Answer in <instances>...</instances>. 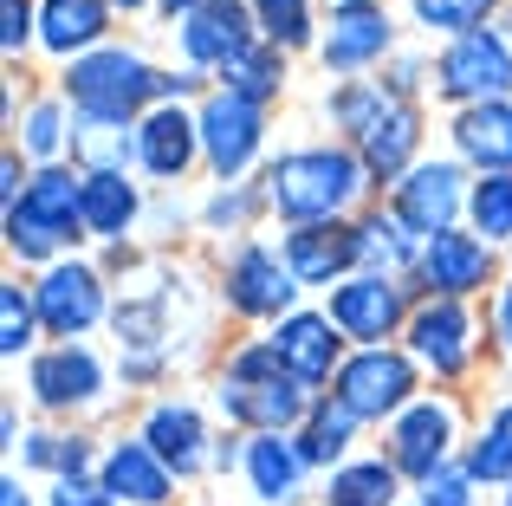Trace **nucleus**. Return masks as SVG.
<instances>
[{
    "label": "nucleus",
    "mask_w": 512,
    "mask_h": 506,
    "mask_svg": "<svg viewBox=\"0 0 512 506\" xmlns=\"http://www.w3.org/2000/svg\"><path fill=\"white\" fill-rule=\"evenodd\" d=\"M331 7H350V0H331Z\"/></svg>",
    "instance_id": "8fccbe9b"
},
{
    "label": "nucleus",
    "mask_w": 512,
    "mask_h": 506,
    "mask_svg": "<svg viewBox=\"0 0 512 506\" xmlns=\"http://www.w3.org/2000/svg\"><path fill=\"white\" fill-rule=\"evenodd\" d=\"M39 299H33V286H20V279H0V357L7 364H20L26 351L39 344Z\"/></svg>",
    "instance_id": "c9c22d12"
},
{
    "label": "nucleus",
    "mask_w": 512,
    "mask_h": 506,
    "mask_svg": "<svg viewBox=\"0 0 512 506\" xmlns=\"http://www.w3.org/2000/svg\"><path fill=\"white\" fill-rule=\"evenodd\" d=\"M221 85L240 91V98H253V104H279L286 98V52L260 39L253 52H240V59L221 72Z\"/></svg>",
    "instance_id": "72a5a7b5"
},
{
    "label": "nucleus",
    "mask_w": 512,
    "mask_h": 506,
    "mask_svg": "<svg viewBox=\"0 0 512 506\" xmlns=\"http://www.w3.org/2000/svg\"><path fill=\"white\" fill-rule=\"evenodd\" d=\"M331 396L350 409L357 422H396L402 409L422 396V364L396 344H370V351H350Z\"/></svg>",
    "instance_id": "423d86ee"
},
{
    "label": "nucleus",
    "mask_w": 512,
    "mask_h": 506,
    "mask_svg": "<svg viewBox=\"0 0 512 506\" xmlns=\"http://www.w3.org/2000/svg\"><path fill=\"white\" fill-rule=\"evenodd\" d=\"M402 506H415V500H402Z\"/></svg>",
    "instance_id": "3c124183"
},
{
    "label": "nucleus",
    "mask_w": 512,
    "mask_h": 506,
    "mask_svg": "<svg viewBox=\"0 0 512 506\" xmlns=\"http://www.w3.org/2000/svg\"><path fill=\"white\" fill-rule=\"evenodd\" d=\"M111 20H117L111 0H39V46L72 65L85 52L111 46Z\"/></svg>",
    "instance_id": "b1692460"
},
{
    "label": "nucleus",
    "mask_w": 512,
    "mask_h": 506,
    "mask_svg": "<svg viewBox=\"0 0 512 506\" xmlns=\"http://www.w3.org/2000/svg\"><path fill=\"white\" fill-rule=\"evenodd\" d=\"M137 435L169 461L175 481H195V474H208V468H214V448H221V442H208V422H201V409L188 403V396H163V403H150V409H143V429H137Z\"/></svg>",
    "instance_id": "6ab92c4d"
},
{
    "label": "nucleus",
    "mask_w": 512,
    "mask_h": 506,
    "mask_svg": "<svg viewBox=\"0 0 512 506\" xmlns=\"http://www.w3.org/2000/svg\"><path fill=\"white\" fill-rule=\"evenodd\" d=\"M72 163L85 176H124L137 163V124H111V117H78L72 111Z\"/></svg>",
    "instance_id": "c85d7f7f"
},
{
    "label": "nucleus",
    "mask_w": 512,
    "mask_h": 506,
    "mask_svg": "<svg viewBox=\"0 0 512 506\" xmlns=\"http://www.w3.org/2000/svg\"><path fill=\"white\" fill-rule=\"evenodd\" d=\"M65 150H72V111H65V98H33L20 111V156L52 169Z\"/></svg>",
    "instance_id": "473e14b6"
},
{
    "label": "nucleus",
    "mask_w": 512,
    "mask_h": 506,
    "mask_svg": "<svg viewBox=\"0 0 512 506\" xmlns=\"http://www.w3.org/2000/svg\"><path fill=\"white\" fill-rule=\"evenodd\" d=\"M195 91H201V72H188V65L156 78V104H182V98H195Z\"/></svg>",
    "instance_id": "37998d69"
},
{
    "label": "nucleus",
    "mask_w": 512,
    "mask_h": 506,
    "mask_svg": "<svg viewBox=\"0 0 512 506\" xmlns=\"http://www.w3.org/2000/svg\"><path fill=\"white\" fill-rule=\"evenodd\" d=\"M467 221L487 247H512V176H474Z\"/></svg>",
    "instance_id": "4c0bfd02"
},
{
    "label": "nucleus",
    "mask_w": 512,
    "mask_h": 506,
    "mask_svg": "<svg viewBox=\"0 0 512 506\" xmlns=\"http://www.w3.org/2000/svg\"><path fill=\"white\" fill-rule=\"evenodd\" d=\"M117 13H137V7H156V0H111Z\"/></svg>",
    "instance_id": "de8ad7c7"
},
{
    "label": "nucleus",
    "mask_w": 512,
    "mask_h": 506,
    "mask_svg": "<svg viewBox=\"0 0 512 506\" xmlns=\"http://www.w3.org/2000/svg\"><path fill=\"white\" fill-rule=\"evenodd\" d=\"M266 344L279 351V364H286V377L292 383H305V390H325V383H338V370H344V331L331 325V312H292V318H279L273 331H266Z\"/></svg>",
    "instance_id": "f3484780"
},
{
    "label": "nucleus",
    "mask_w": 512,
    "mask_h": 506,
    "mask_svg": "<svg viewBox=\"0 0 512 506\" xmlns=\"http://www.w3.org/2000/svg\"><path fill=\"white\" fill-rule=\"evenodd\" d=\"M363 195H370V169L350 143H305V150H286L266 169V208L286 228L350 221Z\"/></svg>",
    "instance_id": "f03ea898"
},
{
    "label": "nucleus",
    "mask_w": 512,
    "mask_h": 506,
    "mask_svg": "<svg viewBox=\"0 0 512 506\" xmlns=\"http://www.w3.org/2000/svg\"><path fill=\"white\" fill-rule=\"evenodd\" d=\"M33 299H39V325H46V338H59V344H78L98 318H111L104 273H98V266H85V260L46 266L39 286H33Z\"/></svg>",
    "instance_id": "2eb2a0df"
},
{
    "label": "nucleus",
    "mask_w": 512,
    "mask_h": 506,
    "mask_svg": "<svg viewBox=\"0 0 512 506\" xmlns=\"http://www.w3.org/2000/svg\"><path fill=\"white\" fill-rule=\"evenodd\" d=\"M409 357L422 370H435L441 383L467 377L480 357V325L467 312V299H415V318H409Z\"/></svg>",
    "instance_id": "ddd939ff"
},
{
    "label": "nucleus",
    "mask_w": 512,
    "mask_h": 506,
    "mask_svg": "<svg viewBox=\"0 0 512 506\" xmlns=\"http://www.w3.org/2000/svg\"><path fill=\"white\" fill-rule=\"evenodd\" d=\"M493 338H500V351L512 357V279L493 286Z\"/></svg>",
    "instance_id": "c03bdc74"
},
{
    "label": "nucleus",
    "mask_w": 512,
    "mask_h": 506,
    "mask_svg": "<svg viewBox=\"0 0 512 506\" xmlns=\"http://www.w3.org/2000/svg\"><path fill=\"white\" fill-rule=\"evenodd\" d=\"M143 221V189L130 176H85V234L104 247H124Z\"/></svg>",
    "instance_id": "bb28decb"
},
{
    "label": "nucleus",
    "mask_w": 512,
    "mask_h": 506,
    "mask_svg": "<svg viewBox=\"0 0 512 506\" xmlns=\"http://www.w3.org/2000/svg\"><path fill=\"white\" fill-rule=\"evenodd\" d=\"M7 253L13 260H72V247L85 241V169H33L26 195L7 208Z\"/></svg>",
    "instance_id": "20e7f679"
},
{
    "label": "nucleus",
    "mask_w": 512,
    "mask_h": 506,
    "mask_svg": "<svg viewBox=\"0 0 512 506\" xmlns=\"http://www.w3.org/2000/svg\"><path fill=\"white\" fill-rule=\"evenodd\" d=\"M454 448H461V403H454V396H415V403L389 422L383 455L396 461L402 481L422 487L454 461Z\"/></svg>",
    "instance_id": "9b49d317"
},
{
    "label": "nucleus",
    "mask_w": 512,
    "mask_h": 506,
    "mask_svg": "<svg viewBox=\"0 0 512 506\" xmlns=\"http://www.w3.org/2000/svg\"><path fill=\"white\" fill-rule=\"evenodd\" d=\"M435 91L454 111L512 98V33L506 26H480V33H467V39H448L441 59H435Z\"/></svg>",
    "instance_id": "1a4fd4ad"
},
{
    "label": "nucleus",
    "mask_w": 512,
    "mask_h": 506,
    "mask_svg": "<svg viewBox=\"0 0 512 506\" xmlns=\"http://www.w3.org/2000/svg\"><path fill=\"white\" fill-rule=\"evenodd\" d=\"M396 52V20H389L383 0H350L331 7V33L318 39V65L331 78H363L370 65H383Z\"/></svg>",
    "instance_id": "dca6fc26"
},
{
    "label": "nucleus",
    "mask_w": 512,
    "mask_h": 506,
    "mask_svg": "<svg viewBox=\"0 0 512 506\" xmlns=\"http://www.w3.org/2000/svg\"><path fill=\"white\" fill-rule=\"evenodd\" d=\"M331 325L344 331L357 351L370 344H389L409 331L415 318V279H396V273H350L344 286H331Z\"/></svg>",
    "instance_id": "0eeeda50"
},
{
    "label": "nucleus",
    "mask_w": 512,
    "mask_h": 506,
    "mask_svg": "<svg viewBox=\"0 0 512 506\" xmlns=\"http://www.w3.org/2000/svg\"><path fill=\"white\" fill-rule=\"evenodd\" d=\"M240 474H247L253 500L260 506H292L305 494V455L292 435H247V461H240Z\"/></svg>",
    "instance_id": "a878e982"
},
{
    "label": "nucleus",
    "mask_w": 512,
    "mask_h": 506,
    "mask_svg": "<svg viewBox=\"0 0 512 506\" xmlns=\"http://www.w3.org/2000/svg\"><path fill=\"white\" fill-rule=\"evenodd\" d=\"M325 111L338 117L344 143L363 156L370 182H389V189H396V182L422 163V156H415L422 150V111H415V98H402L389 78H344L325 98Z\"/></svg>",
    "instance_id": "f257e3e1"
},
{
    "label": "nucleus",
    "mask_w": 512,
    "mask_h": 506,
    "mask_svg": "<svg viewBox=\"0 0 512 506\" xmlns=\"http://www.w3.org/2000/svg\"><path fill=\"white\" fill-rule=\"evenodd\" d=\"M461 468L474 474L480 487H512V396L487 416V429L461 448Z\"/></svg>",
    "instance_id": "2f4dec72"
},
{
    "label": "nucleus",
    "mask_w": 512,
    "mask_h": 506,
    "mask_svg": "<svg viewBox=\"0 0 512 506\" xmlns=\"http://www.w3.org/2000/svg\"><path fill=\"white\" fill-rule=\"evenodd\" d=\"M247 7H253V26H260L266 46H279V52H305V46H318L312 0H247Z\"/></svg>",
    "instance_id": "f704fd0d"
},
{
    "label": "nucleus",
    "mask_w": 512,
    "mask_h": 506,
    "mask_svg": "<svg viewBox=\"0 0 512 506\" xmlns=\"http://www.w3.org/2000/svg\"><path fill=\"white\" fill-rule=\"evenodd\" d=\"M299 279H292L286 253L266 247V241H240L234 260H227L221 273V299L234 318H260V325H279V318L299 312Z\"/></svg>",
    "instance_id": "f8f14e48"
},
{
    "label": "nucleus",
    "mask_w": 512,
    "mask_h": 506,
    "mask_svg": "<svg viewBox=\"0 0 512 506\" xmlns=\"http://www.w3.org/2000/svg\"><path fill=\"white\" fill-rule=\"evenodd\" d=\"M357 273H396L415 279V260H422V234H409L396 215H357Z\"/></svg>",
    "instance_id": "7c9ffc66"
},
{
    "label": "nucleus",
    "mask_w": 512,
    "mask_h": 506,
    "mask_svg": "<svg viewBox=\"0 0 512 506\" xmlns=\"http://www.w3.org/2000/svg\"><path fill=\"white\" fill-rule=\"evenodd\" d=\"M98 487L111 494L117 506H169L175 500V474L169 461L156 455L143 435H130V442H111L98 461Z\"/></svg>",
    "instance_id": "4be33fe9"
},
{
    "label": "nucleus",
    "mask_w": 512,
    "mask_h": 506,
    "mask_svg": "<svg viewBox=\"0 0 512 506\" xmlns=\"http://www.w3.org/2000/svg\"><path fill=\"white\" fill-rule=\"evenodd\" d=\"M195 124H201V163H208L214 182L227 189V182H240L253 169V156H260V143H266V104L214 85V91H201Z\"/></svg>",
    "instance_id": "6e6552de"
},
{
    "label": "nucleus",
    "mask_w": 512,
    "mask_h": 506,
    "mask_svg": "<svg viewBox=\"0 0 512 506\" xmlns=\"http://www.w3.org/2000/svg\"><path fill=\"white\" fill-rule=\"evenodd\" d=\"M357 429H363V422L325 390V396L312 403V416L299 422V435H292V442H299L305 468H325V474H331V468H344V461H350V442H357Z\"/></svg>",
    "instance_id": "cd10ccee"
},
{
    "label": "nucleus",
    "mask_w": 512,
    "mask_h": 506,
    "mask_svg": "<svg viewBox=\"0 0 512 506\" xmlns=\"http://www.w3.org/2000/svg\"><path fill=\"white\" fill-rule=\"evenodd\" d=\"M325 506H402V474L389 455H350L344 468H331Z\"/></svg>",
    "instance_id": "c756f323"
},
{
    "label": "nucleus",
    "mask_w": 512,
    "mask_h": 506,
    "mask_svg": "<svg viewBox=\"0 0 512 506\" xmlns=\"http://www.w3.org/2000/svg\"><path fill=\"white\" fill-rule=\"evenodd\" d=\"M156 65L137 46H98L65 65V104L78 117H111V124H143L156 111Z\"/></svg>",
    "instance_id": "39448f33"
},
{
    "label": "nucleus",
    "mask_w": 512,
    "mask_h": 506,
    "mask_svg": "<svg viewBox=\"0 0 512 506\" xmlns=\"http://www.w3.org/2000/svg\"><path fill=\"white\" fill-rule=\"evenodd\" d=\"M500 279V247H487L480 234L448 228L435 241H422V260H415V292L422 299H474Z\"/></svg>",
    "instance_id": "4468645a"
},
{
    "label": "nucleus",
    "mask_w": 512,
    "mask_h": 506,
    "mask_svg": "<svg viewBox=\"0 0 512 506\" xmlns=\"http://www.w3.org/2000/svg\"><path fill=\"white\" fill-rule=\"evenodd\" d=\"M415 506H480V481L461 468V461H448L435 481L415 487Z\"/></svg>",
    "instance_id": "ea45409f"
},
{
    "label": "nucleus",
    "mask_w": 512,
    "mask_h": 506,
    "mask_svg": "<svg viewBox=\"0 0 512 506\" xmlns=\"http://www.w3.org/2000/svg\"><path fill=\"white\" fill-rule=\"evenodd\" d=\"M260 202H266V189H240V182H227V189L201 208V221H208V234H247V221H253Z\"/></svg>",
    "instance_id": "58836bf2"
},
{
    "label": "nucleus",
    "mask_w": 512,
    "mask_h": 506,
    "mask_svg": "<svg viewBox=\"0 0 512 506\" xmlns=\"http://www.w3.org/2000/svg\"><path fill=\"white\" fill-rule=\"evenodd\" d=\"M26 390L39 409H91L104 396V364L91 344H46L26 364Z\"/></svg>",
    "instance_id": "aec40b11"
},
{
    "label": "nucleus",
    "mask_w": 512,
    "mask_h": 506,
    "mask_svg": "<svg viewBox=\"0 0 512 506\" xmlns=\"http://www.w3.org/2000/svg\"><path fill=\"white\" fill-rule=\"evenodd\" d=\"M195 7H208V0H156V13H163V20H175V26H182Z\"/></svg>",
    "instance_id": "a18cd8bd"
},
{
    "label": "nucleus",
    "mask_w": 512,
    "mask_h": 506,
    "mask_svg": "<svg viewBox=\"0 0 512 506\" xmlns=\"http://www.w3.org/2000/svg\"><path fill=\"white\" fill-rule=\"evenodd\" d=\"M175 39H182L188 72H227L240 52L260 46V26H253L247 0H208V7H195L175 26Z\"/></svg>",
    "instance_id": "a211bd4d"
},
{
    "label": "nucleus",
    "mask_w": 512,
    "mask_h": 506,
    "mask_svg": "<svg viewBox=\"0 0 512 506\" xmlns=\"http://www.w3.org/2000/svg\"><path fill=\"white\" fill-rule=\"evenodd\" d=\"M500 506H512V487H506V494H500Z\"/></svg>",
    "instance_id": "09e8293b"
},
{
    "label": "nucleus",
    "mask_w": 512,
    "mask_h": 506,
    "mask_svg": "<svg viewBox=\"0 0 512 506\" xmlns=\"http://www.w3.org/2000/svg\"><path fill=\"white\" fill-rule=\"evenodd\" d=\"M0 506H33V494H26V487L7 474V481H0Z\"/></svg>",
    "instance_id": "49530a36"
},
{
    "label": "nucleus",
    "mask_w": 512,
    "mask_h": 506,
    "mask_svg": "<svg viewBox=\"0 0 512 506\" xmlns=\"http://www.w3.org/2000/svg\"><path fill=\"white\" fill-rule=\"evenodd\" d=\"M493 13H500V0H409V20L441 39L480 33V26H493Z\"/></svg>",
    "instance_id": "e433bc0d"
},
{
    "label": "nucleus",
    "mask_w": 512,
    "mask_h": 506,
    "mask_svg": "<svg viewBox=\"0 0 512 506\" xmlns=\"http://www.w3.org/2000/svg\"><path fill=\"white\" fill-rule=\"evenodd\" d=\"M46 506H117V500L104 494L98 481H52V494H46Z\"/></svg>",
    "instance_id": "79ce46f5"
},
{
    "label": "nucleus",
    "mask_w": 512,
    "mask_h": 506,
    "mask_svg": "<svg viewBox=\"0 0 512 506\" xmlns=\"http://www.w3.org/2000/svg\"><path fill=\"white\" fill-rule=\"evenodd\" d=\"M467 195H474V176H467L461 156H435V163H415L409 176L389 189V215L402 221L409 234H422V241H435V234L461 228L467 215Z\"/></svg>",
    "instance_id": "9d476101"
},
{
    "label": "nucleus",
    "mask_w": 512,
    "mask_h": 506,
    "mask_svg": "<svg viewBox=\"0 0 512 506\" xmlns=\"http://www.w3.org/2000/svg\"><path fill=\"white\" fill-rule=\"evenodd\" d=\"M195 163H201V124L182 104H156L137 124V169L150 182H182Z\"/></svg>",
    "instance_id": "5701e85b"
},
{
    "label": "nucleus",
    "mask_w": 512,
    "mask_h": 506,
    "mask_svg": "<svg viewBox=\"0 0 512 506\" xmlns=\"http://www.w3.org/2000/svg\"><path fill=\"white\" fill-rule=\"evenodd\" d=\"M214 403H221V416L234 422V429H247V435H299V422L312 416L318 396L286 377V364H279L273 344L253 338V344H240V351H227L221 383H214Z\"/></svg>",
    "instance_id": "7ed1b4c3"
},
{
    "label": "nucleus",
    "mask_w": 512,
    "mask_h": 506,
    "mask_svg": "<svg viewBox=\"0 0 512 506\" xmlns=\"http://www.w3.org/2000/svg\"><path fill=\"white\" fill-rule=\"evenodd\" d=\"M448 137H454V156H461V163H474L480 176H512V98L454 111Z\"/></svg>",
    "instance_id": "393cba45"
},
{
    "label": "nucleus",
    "mask_w": 512,
    "mask_h": 506,
    "mask_svg": "<svg viewBox=\"0 0 512 506\" xmlns=\"http://www.w3.org/2000/svg\"><path fill=\"white\" fill-rule=\"evenodd\" d=\"M33 39H39V0H0V46H7V59H20Z\"/></svg>",
    "instance_id": "a19ab883"
},
{
    "label": "nucleus",
    "mask_w": 512,
    "mask_h": 506,
    "mask_svg": "<svg viewBox=\"0 0 512 506\" xmlns=\"http://www.w3.org/2000/svg\"><path fill=\"white\" fill-rule=\"evenodd\" d=\"M279 253H286V266H292L299 286H344V279L363 266L357 221H312V228H286Z\"/></svg>",
    "instance_id": "412c9836"
}]
</instances>
